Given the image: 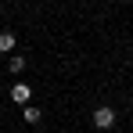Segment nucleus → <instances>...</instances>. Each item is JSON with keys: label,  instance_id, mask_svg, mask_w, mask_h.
Returning <instances> with one entry per match:
<instances>
[{"label": "nucleus", "instance_id": "nucleus-5", "mask_svg": "<svg viewBox=\"0 0 133 133\" xmlns=\"http://www.w3.org/2000/svg\"><path fill=\"white\" fill-rule=\"evenodd\" d=\"M7 68H11V72L18 76V72L25 68V58H18V54H11V58H7Z\"/></svg>", "mask_w": 133, "mask_h": 133}, {"label": "nucleus", "instance_id": "nucleus-4", "mask_svg": "<svg viewBox=\"0 0 133 133\" xmlns=\"http://www.w3.org/2000/svg\"><path fill=\"white\" fill-rule=\"evenodd\" d=\"M22 119L29 122V126H36V122H40L43 115H40V108H25V111H22Z\"/></svg>", "mask_w": 133, "mask_h": 133}, {"label": "nucleus", "instance_id": "nucleus-2", "mask_svg": "<svg viewBox=\"0 0 133 133\" xmlns=\"http://www.w3.org/2000/svg\"><path fill=\"white\" fill-rule=\"evenodd\" d=\"M15 43H18V36H15L11 29H4V32H0V54H11Z\"/></svg>", "mask_w": 133, "mask_h": 133}, {"label": "nucleus", "instance_id": "nucleus-1", "mask_svg": "<svg viewBox=\"0 0 133 133\" xmlns=\"http://www.w3.org/2000/svg\"><path fill=\"white\" fill-rule=\"evenodd\" d=\"M94 126H97V130H111V126H115V108H108V104L94 108Z\"/></svg>", "mask_w": 133, "mask_h": 133}, {"label": "nucleus", "instance_id": "nucleus-3", "mask_svg": "<svg viewBox=\"0 0 133 133\" xmlns=\"http://www.w3.org/2000/svg\"><path fill=\"white\" fill-rule=\"evenodd\" d=\"M29 97H32V90L25 87V83H15V87H11V101H18V104H25Z\"/></svg>", "mask_w": 133, "mask_h": 133}]
</instances>
